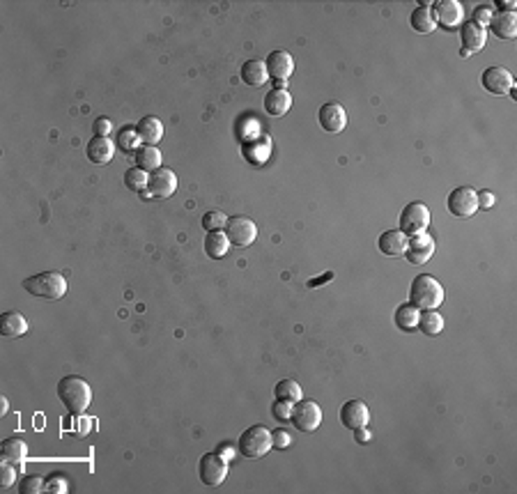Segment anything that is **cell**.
I'll list each match as a JSON object with an SVG mask.
<instances>
[{
  "mask_svg": "<svg viewBox=\"0 0 517 494\" xmlns=\"http://www.w3.org/2000/svg\"><path fill=\"white\" fill-rule=\"evenodd\" d=\"M490 19H492L490 5H479V7L474 10V19H472V23H476V26H481V28H488V26H490Z\"/></svg>",
  "mask_w": 517,
  "mask_h": 494,
  "instance_id": "obj_41",
  "label": "cell"
},
{
  "mask_svg": "<svg viewBox=\"0 0 517 494\" xmlns=\"http://www.w3.org/2000/svg\"><path fill=\"white\" fill-rule=\"evenodd\" d=\"M198 474L200 481L207 485V488H218L225 476H228V460L221 458L218 453H207V456L200 458L198 465Z\"/></svg>",
  "mask_w": 517,
  "mask_h": 494,
  "instance_id": "obj_8",
  "label": "cell"
},
{
  "mask_svg": "<svg viewBox=\"0 0 517 494\" xmlns=\"http://www.w3.org/2000/svg\"><path fill=\"white\" fill-rule=\"evenodd\" d=\"M230 250V239L225 232H207L205 237V253L211 257V260H221V257L228 255Z\"/></svg>",
  "mask_w": 517,
  "mask_h": 494,
  "instance_id": "obj_27",
  "label": "cell"
},
{
  "mask_svg": "<svg viewBox=\"0 0 517 494\" xmlns=\"http://www.w3.org/2000/svg\"><path fill=\"white\" fill-rule=\"evenodd\" d=\"M444 285L437 278L421 274L412 280L410 287V304L419 310H437L444 304Z\"/></svg>",
  "mask_w": 517,
  "mask_h": 494,
  "instance_id": "obj_2",
  "label": "cell"
},
{
  "mask_svg": "<svg viewBox=\"0 0 517 494\" xmlns=\"http://www.w3.org/2000/svg\"><path fill=\"white\" fill-rule=\"evenodd\" d=\"M430 225V209L423 202H410L400 214V232L407 237L423 234Z\"/></svg>",
  "mask_w": 517,
  "mask_h": 494,
  "instance_id": "obj_6",
  "label": "cell"
},
{
  "mask_svg": "<svg viewBox=\"0 0 517 494\" xmlns=\"http://www.w3.org/2000/svg\"><path fill=\"white\" fill-rule=\"evenodd\" d=\"M290 106H292V97H290L287 90L274 88L271 92H267V97H264V111L271 117H283L290 111Z\"/></svg>",
  "mask_w": 517,
  "mask_h": 494,
  "instance_id": "obj_23",
  "label": "cell"
},
{
  "mask_svg": "<svg viewBox=\"0 0 517 494\" xmlns=\"http://www.w3.org/2000/svg\"><path fill=\"white\" fill-rule=\"evenodd\" d=\"M14 481H17V469H14L12 462H5L0 465V485H3V490L12 488Z\"/></svg>",
  "mask_w": 517,
  "mask_h": 494,
  "instance_id": "obj_40",
  "label": "cell"
},
{
  "mask_svg": "<svg viewBox=\"0 0 517 494\" xmlns=\"http://www.w3.org/2000/svg\"><path fill=\"white\" fill-rule=\"evenodd\" d=\"M147 179H150V175H147L145 170L129 168L127 175H124V184H127V189H131V191H145L147 189Z\"/></svg>",
  "mask_w": 517,
  "mask_h": 494,
  "instance_id": "obj_34",
  "label": "cell"
},
{
  "mask_svg": "<svg viewBox=\"0 0 517 494\" xmlns=\"http://www.w3.org/2000/svg\"><path fill=\"white\" fill-rule=\"evenodd\" d=\"M481 85L490 92V95L501 97V95H508V92H513L515 78H513V74L508 72L506 67L495 65V67H488L481 74Z\"/></svg>",
  "mask_w": 517,
  "mask_h": 494,
  "instance_id": "obj_11",
  "label": "cell"
},
{
  "mask_svg": "<svg viewBox=\"0 0 517 494\" xmlns=\"http://www.w3.org/2000/svg\"><path fill=\"white\" fill-rule=\"evenodd\" d=\"M225 225H228V216H225L223 211H207V214L202 216V228L207 232H218V230H223Z\"/></svg>",
  "mask_w": 517,
  "mask_h": 494,
  "instance_id": "obj_36",
  "label": "cell"
},
{
  "mask_svg": "<svg viewBox=\"0 0 517 494\" xmlns=\"http://www.w3.org/2000/svg\"><path fill=\"white\" fill-rule=\"evenodd\" d=\"M239 136H241V140H244V143H250V140L260 138L262 136L260 122H257L255 117H246V120H241V124H239Z\"/></svg>",
  "mask_w": 517,
  "mask_h": 494,
  "instance_id": "obj_35",
  "label": "cell"
},
{
  "mask_svg": "<svg viewBox=\"0 0 517 494\" xmlns=\"http://www.w3.org/2000/svg\"><path fill=\"white\" fill-rule=\"evenodd\" d=\"M354 439L359 444H368L373 439V433L368 428H359V430H354Z\"/></svg>",
  "mask_w": 517,
  "mask_h": 494,
  "instance_id": "obj_47",
  "label": "cell"
},
{
  "mask_svg": "<svg viewBox=\"0 0 517 494\" xmlns=\"http://www.w3.org/2000/svg\"><path fill=\"white\" fill-rule=\"evenodd\" d=\"M237 451L239 449H234L232 444H221V446H218V456L225 458V460H232L234 456H237Z\"/></svg>",
  "mask_w": 517,
  "mask_h": 494,
  "instance_id": "obj_46",
  "label": "cell"
},
{
  "mask_svg": "<svg viewBox=\"0 0 517 494\" xmlns=\"http://www.w3.org/2000/svg\"><path fill=\"white\" fill-rule=\"evenodd\" d=\"M72 419H74V426L72 428H65V430H69L72 435H76V437H85L90 433V428H92V419H88V417H83V414H72Z\"/></svg>",
  "mask_w": 517,
  "mask_h": 494,
  "instance_id": "obj_37",
  "label": "cell"
},
{
  "mask_svg": "<svg viewBox=\"0 0 517 494\" xmlns=\"http://www.w3.org/2000/svg\"><path fill=\"white\" fill-rule=\"evenodd\" d=\"M115 156V145L111 138L95 136L88 143V159L92 163H108Z\"/></svg>",
  "mask_w": 517,
  "mask_h": 494,
  "instance_id": "obj_22",
  "label": "cell"
},
{
  "mask_svg": "<svg viewBox=\"0 0 517 494\" xmlns=\"http://www.w3.org/2000/svg\"><path fill=\"white\" fill-rule=\"evenodd\" d=\"M419 315H421V310L417 308V306L403 304V306H398L394 320H396V324L400 331H414V329H419Z\"/></svg>",
  "mask_w": 517,
  "mask_h": 494,
  "instance_id": "obj_30",
  "label": "cell"
},
{
  "mask_svg": "<svg viewBox=\"0 0 517 494\" xmlns=\"http://www.w3.org/2000/svg\"><path fill=\"white\" fill-rule=\"evenodd\" d=\"M294 428L299 433H315V430L322 426V410L315 400H299V403L292 405V419Z\"/></svg>",
  "mask_w": 517,
  "mask_h": 494,
  "instance_id": "obj_5",
  "label": "cell"
},
{
  "mask_svg": "<svg viewBox=\"0 0 517 494\" xmlns=\"http://www.w3.org/2000/svg\"><path fill=\"white\" fill-rule=\"evenodd\" d=\"M410 23H412V28L417 30V33H421V35L433 33V30L437 28L435 17H433V10H430L428 5H419L417 10L412 12V19H410Z\"/></svg>",
  "mask_w": 517,
  "mask_h": 494,
  "instance_id": "obj_29",
  "label": "cell"
},
{
  "mask_svg": "<svg viewBox=\"0 0 517 494\" xmlns=\"http://www.w3.org/2000/svg\"><path fill=\"white\" fill-rule=\"evenodd\" d=\"M264 65H267V72L274 81H287L294 72V60L287 51H271Z\"/></svg>",
  "mask_w": 517,
  "mask_h": 494,
  "instance_id": "obj_16",
  "label": "cell"
},
{
  "mask_svg": "<svg viewBox=\"0 0 517 494\" xmlns=\"http://www.w3.org/2000/svg\"><path fill=\"white\" fill-rule=\"evenodd\" d=\"M58 398L69 414H83L92 403V389L85 380L67 375L58 382Z\"/></svg>",
  "mask_w": 517,
  "mask_h": 494,
  "instance_id": "obj_1",
  "label": "cell"
},
{
  "mask_svg": "<svg viewBox=\"0 0 517 494\" xmlns=\"http://www.w3.org/2000/svg\"><path fill=\"white\" fill-rule=\"evenodd\" d=\"M274 396H276L278 400H287V403H299V400L304 398L301 387L294 380H290V377L280 380L276 387H274Z\"/></svg>",
  "mask_w": 517,
  "mask_h": 494,
  "instance_id": "obj_32",
  "label": "cell"
},
{
  "mask_svg": "<svg viewBox=\"0 0 517 494\" xmlns=\"http://www.w3.org/2000/svg\"><path fill=\"white\" fill-rule=\"evenodd\" d=\"M419 329L426 336H440L444 331V317L437 310H423L419 315Z\"/></svg>",
  "mask_w": 517,
  "mask_h": 494,
  "instance_id": "obj_31",
  "label": "cell"
},
{
  "mask_svg": "<svg viewBox=\"0 0 517 494\" xmlns=\"http://www.w3.org/2000/svg\"><path fill=\"white\" fill-rule=\"evenodd\" d=\"M377 246L384 255H391V257H398V255H405L407 250V234H403L400 230H387L380 234V241Z\"/></svg>",
  "mask_w": 517,
  "mask_h": 494,
  "instance_id": "obj_21",
  "label": "cell"
},
{
  "mask_svg": "<svg viewBox=\"0 0 517 494\" xmlns=\"http://www.w3.org/2000/svg\"><path fill=\"white\" fill-rule=\"evenodd\" d=\"M46 490L49 492H53V494H65L67 490H69V485H67V481L62 476H58V474H53V476H49V481H46Z\"/></svg>",
  "mask_w": 517,
  "mask_h": 494,
  "instance_id": "obj_42",
  "label": "cell"
},
{
  "mask_svg": "<svg viewBox=\"0 0 517 494\" xmlns=\"http://www.w3.org/2000/svg\"><path fill=\"white\" fill-rule=\"evenodd\" d=\"M490 207H495V193L481 191L479 193V209H490Z\"/></svg>",
  "mask_w": 517,
  "mask_h": 494,
  "instance_id": "obj_45",
  "label": "cell"
},
{
  "mask_svg": "<svg viewBox=\"0 0 517 494\" xmlns=\"http://www.w3.org/2000/svg\"><path fill=\"white\" fill-rule=\"evenodd\" d=\"M46 490V481L39 476H26L21 481V492L23 494H39Z\"/></svg>",
  "mask_w": 517,
  "mask_h": 494,
  "instance_id": "obj_38",
  "label": "cell"
},
{
  "mask_svg": "<svg viewBox=\"0 0 517 494\" xmlns=\"http://www.w3.org/2000/svg\"><path fill=\"white\" fill-rule=\"evenodd\" d=\"M449 211L458 218L474 216L479 211V191H474L472 186H458L449 195Z\"/></svg>",
  "mask_w": 517,
  "mask_h": 494,
  "instance_id": "obj_9",
  "label": "cell"
},
{
  "mask_svg": "<svg viewBox=\"0 0 517 494\" xmlns=\"http://www.w3.org/2000/svg\"><path fill=\"white\" fill-rule=\"evenodd\" d=\"M134 161H136V168L152 172L156 168H161V152L156 150L154 145H143L134 152Z\"/></svg>",
  "mask_w": 517,
  "mask_h": 494,
  "instance_id": "obj_28",
  "label": "cell"
},
{
  "mask_svg": "<svg viewBox=\"0 0 517 494\" xmlns=\"http://www.w3.org/2000/svg\"><path fill=\"white\" fill-rule=\"evenodd\" d=\"M368 421H370V410H368L364 400H347L340 407V423L352 433L359 428H366Z\"/></svg>",
  "mask_w": 517,
  "mask_h": 494,
  "instance_id": "obj_12",
  "label": "cell"
},
{
  "mask_svg": "<svg viewBox=\"0 0 517 494\" xmlns=\"http://www.w3.org/2000/svg\"><path fill=\"white\" fill-rule=\"evenodd\" d=\"M290 444H292V439H290V435L285 433V430H274V433H271V446H274V449L283 451V449H287Z\"/></svg>",
  "mask_w": 517,
  "mask_h": 494,
  "instance_id": "obj_43",
  "label": "cell"
},
{
  "mask_svg": "<svg viewBox=\"0 0 517 494\" xmlns=\"http://www.w3.org/2000/svg\"><path fill=\"white\" fill-rule=\"evenodd\" d=\"M28 331V320L17 310H7L0 315V336L3 338H21Z\"/></svg>",
  "mask_w": 517,
  "mask_h": 494,
  "instance_id": "obj_19",
  "label": "cell"
},
{
  "mask_svg": "<svg viewBox=\"0 0 517 494\" xmlns=\"http://www.w3.org/2000/svg\"><path fill=\"white\" fill-rule=\"evenodd\" d=\"M0 410H3V414H7V398L3 396V400H0Z\"/></svg>",
  "mask_w": 517,
  "mask_h": 494,
  "instance_id": "obj_49",
  "label": "cell"
},
{
  "mask_svg": "<svg viewBox=\"0 0 517 494\" xmlns=\"http://www.w3.org/2000/svg\"><path fill=\"white\" fill-rule=\"evenodd\" d=\"M292 405L294 403H287V400H278L276 398V403L271 405L274 419H276V421H290V419H292Z\"/></svg>",
  "mask_w": 517,
  "mask_h": 494,
  "instance_id": "obj_39",
  "label": "cell"
},
{
  "mask_svg": "<svg viewBox=\"0 0 517 494\" xmlns=\"http://www.w3.org/2000/svg\"><path fill=\"white\" fill-rule=\"evenodd\" d=\"M177 191V175L170 168H156L150 172L147 189L140 193L143 198H170Z\"/></svg>",
  "mask_w": 517,
  "mask_h": 494,
  "instance_id": "obj_7",
  "label": "cell"
},
{
  "mask_svg": "<svg viewBox=\"0 0 517 494\" xmlns=\"http://www.w3.org/2000/svg\"><path fill=\"white\" fill-rule=\"evenodd\" d=\"M239 453L244 458H262L274 449L271 446V430L264 426H250L239 437Z\"/></svg>",
  "mask_w": 517,
  "mask_h": 494,
  "instance_id": "obj_4",
  "label": "cell"
},
{
  "mask_svg": "<svg viewBox=\"0 0 517 494\" xmlns=\"http://www.w3.org/2000/svg\"><path fill=\"white\" fill-rule=\"evenodd\" d=\"M136 131L145 145H156L163 138V124H161V120H156V117H152V115L143 117V120L136 124Z\"/></svg>",
  "mask_w": 517,
  "mask_h": 494,
  "instance_id": "obj_26",
  "label": "cell"
},
{
  "mask_svg": "<svg viewBox=\"0 0 517 494\" xmlns=\"http://www.w3.org/2000/svg\"><path fill=\"white\" fill-rule=\"evenodd\" d=\"M435 23H440L444 28H458L462 26V19H465V7H462L458 0H440L435 3Z\"/></svg>",
  "mask_w": 517,
  "mask_h": 494,
  "instance_id": "obj_15",
  "label": "cell"
},
{
  "mask_svg": "<svg viewBox=\"0 0 517 494\" xmlns=\"http://www.w3.org/2000/svg\"><path fill=\"white\" fill-rule=\"evenodd\" d=\"M317 120H320V127L327 133H340L345 129V124H347V113H345V108L338 101H327V104L320 108Z\"/></svg>",
  "mask_w": 517,
  "mask_h": 494,
  "instance_id": "obj_13",
  "label": "cell"
},
{
  "mask_svg": "<svg viewBox=\"0 0 517 494\" xmlns=\"http://www.w3.org/2000/svg\"><path fill=\"white\" fill-rule=\"evenodd\" d=\"M140 143H143V140H140L138 131L131 129V127H124L120 133H117V147H120L122 152H127V154L136 152L140 147Z\"/></svg>",
  "mask_w": 517,
  "mask_h": 494,
  "instance_id": "obj_33",
  "label": "cell"
},
{
  "mask_svg": "<svg viewBox=\"0 0 517 494\" xmlns=\"http://www.w3.org/2000/svg\"><path fill=\"white\" fill-rule=\"evenodd\" d=\"M460 42H462V46H465V51L467 56H472V53H476V51H483V46H485V42H488V30L485 28H481V26H476V23H462V28H460Z\"/></svg>",
  "mask_w": 517,
  "mask_h": 494,
  "instance_id": "obj_17",
  "label": "cell"
},
{
  "mask_svg": "<svg viewBox=\"0 0 517 494\" xmlns=\"http://www.w3.org/2000/svg\"><path fill=\"white\" fill-rule=\"evenodd\" d=\"M490 30L499 39H515L517 37V17L515 12H499L492 14L490 19Z\"/></svg>",
  "mask_w": 517,
  "mask_h": 494,
  "instance_id": "obj_20",
  "label": "cell"
},
{
  "mask_svg": "<svg viewBox=\"0 0 517 494\" xmlns=\"http://www.w3.org/2000/svg\"><path fill=\"white\" fill-rule=\"evenodd\" d=\"M499 7H504V12H513L515 3H513V0H508V3H499Z\"/></svg>",
  "mask_w": 517,
  "mask_h": 494,
  "instance_id": "obj_48",
  "label": "cell"
},
{
  "mask_svg": "<svg viewBox=\"0 0 517 494\" xmlns=\"http://www.w3.org/2000/svg\"><path fill=\"white\" fill-rule=\"evenodd\" d=\"M407 260L412 264H426L430 257L435 255V239L430 237L428 232L423 234H414V237L407 241V250H405Z\"/></svg>",
  "mask_w": 517,
  "mask_h": 494,
  "instance_id": "obj_14",
  "label": "cell"
},
{
  "mask_svg": "<svg viewBox=\"0 0 517 494\" xmlns=\"http://www.w3.org/2000/svg\"><path fill=\"white\" fill-rule=\"evenodd\" d=\"M267 78H269V72L262 60H248L244 62V67H241V81L250 85V88H260V85L267 83Z\"/></svg>",
  "mask_w": 517,
  "mask_h": 494,
  "instance_id": "obj_24",
  "label": "cell"
},
{
  "mask_svg": "<svg viewBox=\"0 0 517 494\" xmlns=\"http://www.w3.org/2000/svg\"><path fill=\"white\" fill-rule=\"evenodd\" d=\"M23 290H26L28 294L37 297V299L58 301L67 292V280L58 271H44V274H37V276H30L23 280Z\"/></svg>",
  "mask_w": 517,
  "mask_h": 494,
  "instance_id": "obj_3",
  "label": "cell"
},
{
  "mask_svg": "<svg viewBox=\"0 0 517 494\" xmlns=\"http://www.w3.org/2000/svg\"><path fill=\"white\" fill-rule=\"evenodd\" d=\"M225 234H228L230 244L248 248L257 237V225L248 216H232L228 218V225H225Z\"/></svg>",
  "mask_w": 517,
  "mask_h": 494,
  "instance_id": "obj_10",
  "label": "cell"
},
{
  "mask_svg": "<svg viewBox=\"0 0 517 494\" xmlns=\"http://www.w3.org/2000/svg\"><path fill=\"white\" fill-rule=\"evenodd\" d=\"M113 131V124H111V120L108 117H97L95 120V133L97 136H106L108 138V133Z\"/></svg>",
  "mask_w": 517,
  "mask_h": 494,
  "instance_id": "obj_44",
  "label": "cell"
},
{
  "mask_svg": "<svg viewBox=\"0 0 517 494\" xmlns=\"http://www.w3.org/2000/svg\"><path fill=\"white\" fill-rule=\"evenodd\" d=\"M0 456H3L5 462H12V465H23V460L28 458V446L19 437L3 439V444H0Z\"/></svg>",
  "mask_w": 517,
  "mask_h": 494,
  "instance_id": "obj_25",
  "label": "cell"
},
{
  "mask_svg": "<svg viewBox=\"0 0 517 494\" xmlns=\"http://www.w3.org/2000/svg\"><path fill=\"white\" fill-rule=\"evenodd\" d=\"M271 147H274L271 138H269V136H264V133H262L260 138L250 140V143L244 145V156H246V161H248V163H253V166H262V163H267V161H269Z\"/></svg>",
  "mask_w": 517,
  "mask_h": 494,
  "instance_id": "obj_18",
  "label": "cell"
}]
</instances>
